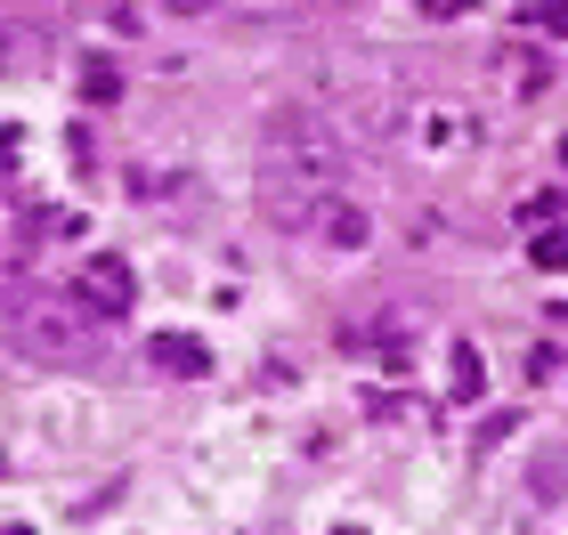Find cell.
<instances>
[{
    "label": "cell",
    "mask_w": 568,
    "mask_h": 535,
    "mask_svg": "<svg viewBox=\"0 0 568 535\" xmlns=\"http://www.w3.org/2000/svg\"><path fill=\"white\" fill-rule=\"evenodd\" d=\"M560 203H568V195H528V203H520V219H528V227H552V219H560Z\"/></svg>",
    "instance_id": "cell-10"
},
{
    "label": "cell",
    "mask_w": 568,
    "mask_h": 535,
    "mask_svg": "<svg viewBox=\"0 0 568 535\" xmlns=\"http://www.w3.org/2000/svg\"><path fill=\"white\" fill-rule=\"evenodd\" d=\"M0 479H9V454H0Z\"/></svg>",
    "instance_id": "cell-15"
},
{
    "label": "cell",
    "mask_w": 568,
    "mask_h": 535,
    "mask_svg": "<svg viewBox=\"0 0 568 535\" xmlns=\"http://www.w3.org/2000/svg\"><path fill=\"white\" fill-rule=\"evenodd\" d=\"M528 495L552 503V495H560V463H536V471H528Z\"/></svg>",
    "instance_id": "cell-11"
},
{
    "label": "cell",
    "mask_w": 568,
    "mask_h": 535,
    "mask_svg": "<svg viewBox=\"0 0 568 535\" xmlns=\"http://www.w3.org/2000/svg\"><path fill=\"white\" fill-rule=\"evenodd\" d=\"M73 300L106 325V317H131V300H139V276H131V260L122 251H90L82 268H73Z\"/></svg>",
    "instance_id": "cell-3"
},
{
    "label": "cell",
    "mask_w": 568,
    "mask_h": 535,
    "mask_svg": "<svg viewBox=\"0 0 568 535\" xmlns=\"http://www.w3.org/2000/svg\"><path fill=\"white\" fill-rule=\"evenodd\" d=\"M560 163H568V138H560Z\"/></svg>",
    "instance_id": "cell-16"
},
{
    "label": "cell",
    "mask_w": 568,
    "mask_h": 535,
    "mask_svg": "<svg viewBox=\"0 0 568 535\" xmlns=\"http://www.w3.org/2000/svg\"><path fill=\"white\" fill-rule=\"evenodd\" d=\"M479 390H487V366H479V349H471V341H455V398L471 405Z\"/></svg>",
    "instance_id": "cell-7"
},
{
    "label": "cell",
    "mask_w": 568,
    "mask_h": 535,
    "mask_svg": "<svg viewBox=\"0 0 568 535\" xmlns=\"http://www.w3.org/2000/svg\"><path fill=\"white\" fill-rule=\"evenodd\" d=\"M333 178H342V138L308 131V122H276L268 146H261V219L308 236L317 203L333 195Z\"/></svg>",
    "instance_id": "cell-1"
},
{
    "label": "cell",
    "mask_w": 568,
    "mask_h": 535,
    "mask_svg": "<svg viewBox=\"0 0 568 535\" xmlns=\"http://www.w3.org/2000/svg\"><path fill=\"white\" fill-rule=\"evenodd\" d=\"M171 9H179V17H203V9H212V0H171Z\"/></svg>",
    "instance_id": "cell-13"
},
{
    "label": "cell",
    "mask_w": 568,
    "mask_h": 535,
    "mask_svg": "<svg viewBox=\"0 0 568 535\" xmlns=\"http://www.w3.org/2000/svg\"><path fill=\"white\" fill-rule=\"evenodd\" d=\"M0 317H9L17 357H33V366H90L98 357V317L82 300H58L41 285H9L0 292Z\"/></svg>",
    "instance_id": "cell-2"
},
{
    "label": "cell",
    "mask_w": 568,
    "mask_h": 535,
    "mask_svg": "<svg viewBox=\"0 0 568 535\" xmlns=\"http://www.w3.org/2000/svg\"><path fill=\"white\" fill-rule=\"evenodd\" d=\"M82 97H90V106H106V97H122V73H114L106 58H90V65H82Z\"/></svg>",
    "instance_id": "cell-8"
},
{
    "label": "cell",
    "mask_w": 568,
    "mask_h": 535,
    "mask_svg": "<svg viewBox=\"0 0 568 535\" xmlns=\"http://www.w3.org/2000/svg\"><path fill=\"white\" fill-rule=\"evenodd\" d=\"M0 535H33V527H24V519H0Z\"/></svg>",
    "instance_id": "cell-14"
},
{
    "label": "cell",
    "mask_w": 568,
    "mask_h": 535,
    "mask_svg": "<svg viewBox=\"0 0 568 535\" xmlns=\"http://www.w3.org/2000/svg\"><path fill=\"white\" fill-rule=\"evenodd\" d=\"M146 366L171 373V381H203L212 373V349H203L195 333H146Z\"/></svg>",
    "instance_id": "cell-4"
},
{
    "label": "cell",
    "mask_w": 568,
    "mask_h": 535,
    "mask_svg": "<svg viewBox=\"0 0 568 535\" xmlns=\"http://www.w3.org/2000/svg\"><path fill=\"white\" fill-rule=\"evenodd\" d=\"M308 236H325L333 251H357V244L374 236V219H366V203H349L342 187H333V195L317 203V227H308Z\"/></svg>",
    "instance_id": "cell-5"
},
{
    "label": "cell",
    "mask_w": 568,
    "mask_h": 535,
    "mask_svg": "<svg viewBox=\"0 0 568 535\" xmlns=\"http://www.w3.org/2000/svg\"><path fill=\"white\" fill-rule=\"evenodd\" d=\"M536 24H545V33H568V0H545V9H528Z\"/></svg>",
    "instance_id": "cell-12"
},
{
    "label": "cell",
    "mask_w": 568,
    "mask_h": 535,
    "mask_svg": "<svg viewBox=\"0 0 568 535\" xmlns=\"http://www.w3.org/2000/svg\"><path fill=\"white\" fill-rule=\"evenodd\" d=\"M536 268H568V227H536Z\"/></svg>",
    "instance_id": "cell-9"
},
{
    "label": "cell",
    "mask_w": 568,
    "mask_h": 535,
    "mask_svg": "<svg viewBox=\"0 0 568 535\" xmlns=\"http://www.w3.org/2000/svg\"><path fill=\"white\" fill-rule=\"evenodd\" d=\"M33 65H49V41L33 24H0V73H33Z\"/></svg>",
    "instance_id": "cell-6"
}]
</instances>
